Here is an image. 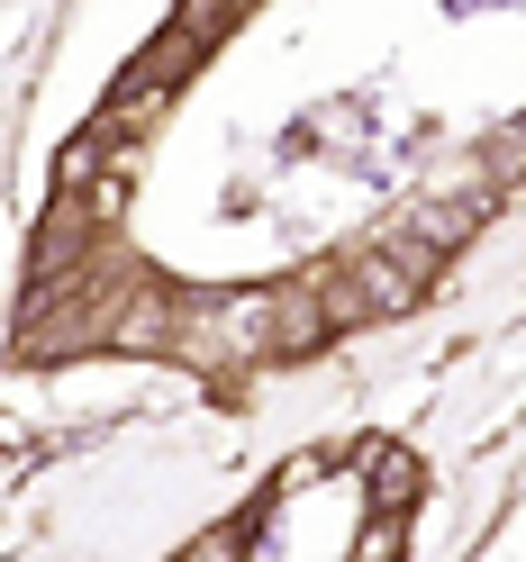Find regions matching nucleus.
Wrapping results in <instances>:
<instances>
[{
  "label": "nucleus",
  "instance_id": "1",
  "mask_svg": "<svg viewBox=\"0 0 526 562\" xmlns=\"http://www.w3.org/2000/svg\"><path fill=\"white\" fill-rule=\"evenodd\" d=\"M336 336L327 300L309 291H219V300H182V318H172V355L191 372H264L282 355H318Z\"/></svg>",
  "mask_w": 526,
  "mask_h": 562
},
{
  "label": "nucleus",
  "instance_id": "2",
  "mask_svg": "<svg viewBox=\"0 0 526 562\" xmlns=\"http://www.w3.org/2000/svg\"><path fill=\"white\" fill-rule=\"evenodd\" d=\"M427 263L409 255V245H391V236H372L363 255H345V263H327L318 281H309V291L327 300V318L336 327H355V318H400V308H417L427 300Z\"/></svg>",
  "mask_w": 526,
  "mask_h": 562
},
{
  "label": "nucleus",
  "instance_id": "3",
  "mask_svg": "<svg viewBox=\"0 0 526 562\" xmlns=\"http://www.w3.org/2000/svg\"><path fill=\"white\" fill-rule=\"evenodd\" d=\"M191 64H200V46L182 37V27H172V37H155V46L119 74V91L100 100V127H110V136H146V127L164 119V100L182 91V74H191Z\"/></svg>",
  "mask_w": 526,
  "mask_h": 562
},
{
  "label": "nucleus",
  "instance_id": "4",
  "mask_svg": "<svg viewBox=\"0 0 526 562\" xmlns=\"http://www.w3.org/2000/svg\"><path fill=\"white\" fill-rule=\"evenodd\" d=\"M363 481H372L381 517H400V508L417 499V481H427V463H417L409 445H363Z\"/></svg>",
  "mask_w": 526,
  "mask_h": 562
},
{
  "label": "nucleus",
  "instance_id": "5",
  "mask_svg": "<svg viewBox=\"0 0 526 562\" xmlns=\"http://www.w3.org/2000/svg\"><path fill=\"white\" fill-rule=\"evenodd\" d=\"M245 10H255V0H182V10H172V27H182L191 46H209V37H227Z\"/></svg>",
  "mask_w": 526,
  "mask_h": 562
},
{
  "label": "nucleus",
  "instance_id": "6",
  "mask_svg": "<svg viewBox=\"0 0 526 562\" xmlns=\"http://www.w3.org/2000/svg\"><path fill=\"white\" fill-rule=\"evenodd\" d=\"M172 562H245V526H219V536H200V544H182Z\"/></svg>",
  "mask_w": 526,
  "mask_h": 562
},
{
  "label": "nucleus",
  "instance_id": "7",
  "mask_svg": "<svg viewBox=\"0 0 526 562\" xmlns=\"http://www.w3.org/2000/svg\"><path fill=\"white\" fill-rule=\"evenodd\" d=\"M355 562H400V517H372V536H363Z\"/></svg>",
  "mask_w": 526,
  "mask_h": 562
}]
</instances>
